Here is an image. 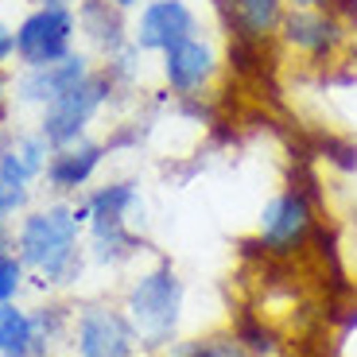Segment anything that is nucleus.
I'll list each match as a JSON object with an SVG mask.
<instances>
[{
    "label": "nucleus",
    "mask_w": 357,
    "mask_h": 357,
    "mask_svg": "<svg viewBox=\"0 0 357 357\" xmlns=\"http://www.w3.org/2000/svg\"><path fill=\"white\" fill-rule=\"evenodd\" d=\"M78 229H82L78 206L54 202V206H43V210H31V214L20 222L12 249L24 260L27 272L39 276V284L66 287L82 272Z\"/></svg>",
    "instance_id": "nucleus-1"
},
{
    "label": "nucleus",
    "mask_w": 357,
    "mask_h": 357,
    "mask_svg": "<svg viewBox=\"0 0 357 357\" xmlns=\"http://www.w3.org/2000/svg\"><path fill=\"white\" fill-rule=\"evenodd\" d=\"M187 287L171 264H155L132 280L125 295V314L136 331V342L148 349H167L183 322Z\"/></svg>",
    "instance_id": "nucleus-2"
},
{
    "label": "nucleus",
    "mask_w": 357,
    "mask_h": 357,
    "mask_svg": "<svg viewBox=\"0 0 357 357\" xmlns=\"http://www.w3.org/2000/svg\"><path fill=\"white\" fill-rule=\"evenodd\" d=\"M319 210H322V198L307 195V190L295 187V183H287L276 198H268V206L260 210V225H257L260 257L295 260L299 252H307L314 229H319V222H322Z\"/></svg>",
    "instance_id": "nucleus-3"
},
{
    "label": "nucleus",
    "mask_w": 357,
    "mask_h": 357,
    "mask_svg": "<svg viewBox=\"0 0 357 357\" xmlns=\"http://www.w3.org/2000/svg\"><path fill=\"white\" fill-rule=\"evenodd\" d=\"M280 47L287 54H295L307 66H338L342 54L349 51L354 36L342 16H334L331 8H287L284 27H280Z\"/></svg>",
    "instance_id": "nucleus-4"
},
{
    "label": "nucleus",
    "mask_w": 357,
    "mask_h": 357,
    "mask_svg": "<svg viewBox=\"0 0 357 357\" xmlns=\"http://www.w3.org/2000/svg\"><path fill=\"white\" fill-rule=\"evenodd\" d=\"M113 78L109 70H93L86 82H78L74 89H66L63 98H54L51 105L39 116V136H43L51 148H66V144L82 140L89 128V121L105 109L109 93H113Z\"/></svg>",
    "instance_id": "nucleus-5"
},
{
    "label": "nucleus",
    "mask_w": 357,
    "mask_h": 357,
    "mask_svg": "<svg viewBox=\"0 0 357 357\" xmlns=\"http://www.w3.org/2000/svg\"><path fill=\"white\" fill-rule=\"evenodd\" d=\"M78 16L74 8H31L16 24V59L24 70L51 66L66 54H74Z\"/></svg>",
    "instance_id": "nucleus-6"
},
{
    "label": "nucleus",
    "mask_w": 357,
    "mask_h": 357,
    "mask_svg": "<svg viewBox=\"0 0 357 357\" xmlns=\"http://www.w3.org/2000/svg\"><path fill=\"white\" fill-rule=\"evenodd\" d=\"M136 346L140 342L125 311L89 303L74 319V354L78 357H136Z\"/></svg>",
    "instance_id": "nucleus-7"
},
{
    "label": "nucleus",
    "mask_w": 357,
    "mask_h": 357,
    "mask_svg": "<svg viewBox=\"0 0 357 357\" xmlns=\"http://www.w3.org/2000/svg\"><path fill=\"white\" fill-rule=\"evenodd\" d=\"M218 70H222L218 51H214V43L202 39V36H190L178 47H171V51L160 54V74H163V82H167V89L175 98H202V93H210Z\"/></svg>",
    "instance_id": "nucleus-8"
},
{
    "label": "nucleus",
    "mask_w": 357,
    "mask_h": 357,
    "mask_svg": "<svg viewBox=\"0 0 357 357\" xmlns=\"http://www.w3.org/2000/svg\"><path fill=\"white\" fill-rule=\"evenodd\" d=\"M190 36H198V12L187 0H148L132 27V47L144 54H163Z\"/></svg>",
    "instance_id": "nucleus-9"
},
{
    "label": "nucleus",
    "mask_w": 357,
    "mask_h": 357,
    "mask_svg": "<svg viewBox=\"0 0 357 357\" xmlns=\"http://www.w3.org/2000/svg\"><path fill=\"white\" fill-rule=\"evenodd\" d=\"M287 8H291L287 0H214L225 39H245V43L264 47H276Z\"/></svg>",
    "instance_id": "nucleus-10"
},
{
    "label": "nucleus",
    "mask_w": 357,
    "mask_h": 357,
    "mask_svg": "<svg viewBox=\"0 0 357 357\" xmlns=\"http://www.w3.org/2000/svg\"><path fill=\"white\" fill-rule=\"evenodd\" d=\"M89 74H93V66H89V59L78 51L59 59V63H51V66H31V70H24L16 78V101L47 109L54 98H63L66 89L86 82Z\"/></svg>",
    "instance_id": "nucleus-11"
},
{
    "label": "nucleus",
    "mask_w": 357,
    "mask_h": 357,
    "mask_svg": "<svg viewBox=\"0 0 357 357\" xmlns=\"http://www.w3.org/2000/svg\"><path fill=\"white\" fill-rule=\"evenodd\" d=\"M105 144L98 140H74L66 144V148H54L51 160H47V183H51V190H59V195H70V190H82L89 183V178L98 175L101 160H105Z\"/></svg>",
    "instance_id": "nucleus-12"
},
{
    "label": "nucleus",
    "mask_w": 357,
    "mask_h": 357,
    "mask_svg": "<svg viewBox=\"0 0 357 357\" xmlns=\"http://www.w3.org/2000/svg\"><path fill=\"white\" fill-rule=\"evenodd\" d=\"M74 16H78V31L105 59L121 54L132 43V36H128V27H125V12L116 8V4H109V0H78Z\"/></svg>",
    "instance_id": "nucleus-13"
},
{
    "label": "nucleus",
    "mask_w": 357,
    "mask_h": 357,
    "mask_svg": "<svg viewBox=\"0 0 357 357\" xmlns=\"http://www.w3.org/2000/svg\"><path fill=\"white\" fill-rule=\"evenodd\" d=\"M51 152H54V148L39 132L20 136L12 148H4V152H0V183H4V187H12V190H27V183H31V178H39L47 171Z\"/></svg>",
    "instance_id": "nucleus-14"
},
{
    "label": "nucleus",
    "mask_w": 357,
    "mask_h": 357,
    "mask_svg": "<svg viewBox=\"0 0 357 357\" xmlns=\"http://www.w3.org/2000/svg\"><path fill=\"white\" fill-rule=\"evenodd\" d=\"M82 206H86L89 229H113V225H128V218H132L136 206H140V195H136V183L116 178V183L98 187Z\"/></svg>",
    "instance_id": "nucleus-15"
},
{
    "label": "nucleus",
    "mask_w": 357,
    "mask_h": 357,
    "mask_svg": "<svg viewBox=\"0 0 357 357\" xmlns=\"http://www.w3.org/2000/svg\"><path fill=\"white\" fill-rule=\"evenodd\" d=\"M0 357H39L31 311H20L16 299H0Z\"/></svg>",
    "instance_id": "nucleus-16"
},
{
    "label": "nucleus",
    "mask_w": 357,
    "mask_h": 357,
    "mask_svg": "<svg viewBox=\"0 0 357 357\" xmlns=\"http://www.w3.org/2000/svg\"><path fill=\"white\" fill-rule=\"evenodd\" d=\"M229 331L237 334V342H241V346L249 349L252 357H276L280 346H284L280 331H276V326H272V322H268L260 311H241L237 319H233Z\"/></svg>",
    "instance_id": "nucleus-17"
},
{
    "label": "nucleus",
    "mask_w": 357,
    "mask_h": 357,
    "mask_svg": "<svg viewBox=\"0 0 357 357\" xmlns=\"http://www.w3.org/2000/svg\"><path fill=\"white\" fill-rule=\"evenodd\" d=\"M144 249L140 233H132V225H113V229H89V252L101 264H121V260L136 257Z\"/></svg>",
    "instance_id": "nucleus-18"
},
{
    "label": "nucleus",
    "mask_w": 357,
    "mask_h": 357,
    "mask_svg": "<svg viewBox=\"0 0 357 357\" xmlns=\"http://www.w3.org/2000/svg\"><path fill=\"white\" fill-rule=\"evenodd\" d=\"M167 357H252L249 349L237 342V334H206V338H190V342H171Z\"/></svg>",
    "instance_id": "nucleus-19"
},
{
    "label": "nucleus",
    "mask_w": 357,
    "mask_h": 357,
    "mask_svg": "<svg viewBox=\"0 0 357 357\" xmlns=\"http://www.w3.org/2000/svg\"><path fill=\"white\" fill-rule=\"evenodd\" d=\"M307 152L314 155V160H326L331 167L338 171H357V140H349V136H338V132H314L311 148Z\"/></svg>",
    "instance_id": "nucleus-20"
},
{
    "label": "nucleus",
    "mask_w": 357,
    "mask_h": 357,
    "mask_svg": "<svg viewBox=\"0 0 357 357\" xmlns=\"http://www.w3.org/2000/svg\"><path fill=\"white\" fill-rule=\"evenodd\" d=\"M24 280H27V268L16 252H0V299H16L24 291Z\"/></svg>",
    "instance_id": "nucleus-21"
},
{
    "label": "nucleus",
    "mask_w": 357,
    "mask_h": 357,
    "mask_svg": "<svg viewBox=\"0 0 357 357\" xmlns=\"http://www.w3.org/2000/svg\"><path fill=\"white\" fill-rule=\"evenodd\" d=\"M291 8H331L334 16L349 20V12L357 8V0H287Z\"/></svg>",
    "instance_id": "nucleus-22"
},
{
    "label": "nucleus",
    "mask_w": 357,
    "mask_h": 357,
    "mask_svg": "<svg viewBox=\"0 0 357 357\" xmlns=\"http://www.w3.org/2000/svg\"><path fill=\"white\" fill-rule=\"evenodd\" d=\"M24 202H27V190H12V187L0 183V225H4V218H8V214H16Z\"/></svg>",
    "instance_id": "nucleus-23"
},
{
    "label": "nucleus",
    "mask_w": 357,
    "mask_h": 357,
    "mask_svg": "<svg viewBox=\"0 0 357 357\" xmlns=\"http://www.w3.org/2000/svg\"><path fill=\"white\" fill-rule=\"evenodd\" d=\"M12 54H16V27L0 24V66L8 63Z\"/></svg>",
    "instance_id": "nucleus-24"
},
{
    "label": "nucleus",
    "mask_w": 357,
    "mask_h": 357,
    "mask_svg": "<svg viewBox=\"0 0 357 357\" xmlns=\"http://www.w3.org/2000/svg\"><path fill=\"white\" fill-rule=\"evenodd\" d=\"M109 4H116V8H121V12H128V8H136L140 0H109Z\"/></svg>",
    "instance_id": "nucleus-25"
},
{
    "label": "nucleus",
    "mask_w": 357,
    "mask_h": 357,
    "mask_svg": "<svg viewBox=\"0 0 357 357\" xmlns=\"http://www.w3.org/2000/svg\"><path fill=\"white\" fill-rule=\"evenodd\" d=\"M0 152H4V148H0Z\"/></svg>",
    "instance_id": "nucleus-26"
}]
</instances>
